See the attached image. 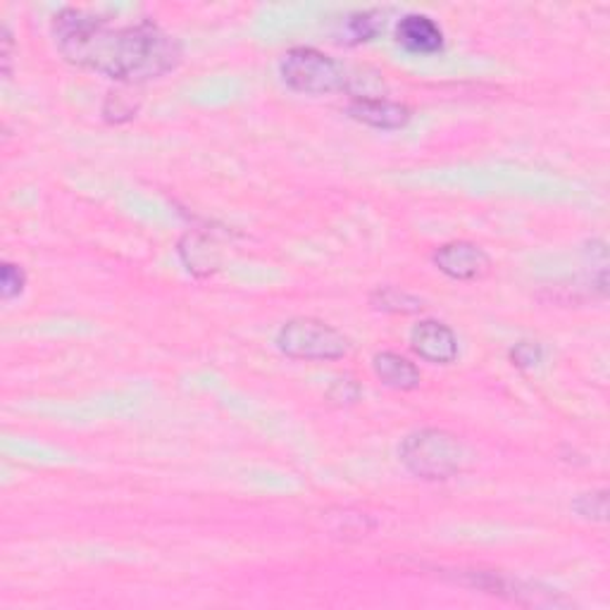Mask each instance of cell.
Here are the masks:
<instances>
[{"label": "cell", "mask_w": 610, "mask_h": 610, "mask_svg": "<svg viewBox=\"0 0 610 610\" xmlns=\"http://www.w3.org/2000/svg\"><path fill=\"white\" fill-rule=\"evenodd\" d=\"M370 303L377 311L385 313H399V315H413L422 311V301L413 294L403 292L399 286H379L372 292Z\"/></svg>", "instance_id": "10"}, {"label": "cell", "mask_w": 610, "mask_h": 610, "mask_svg": "<svg viewBox=\"0 0 610 610\" xmlns=\"http://www.w3.org/2000/svg\"><path fill=\"white\" fill-rule=\"evenodd\" d=\"M381 29H385V14L379 10H360L346 18L344 36L348 43H365L372 41Z\"/></svg>", "instance_id": "11"}, {"label": "cell", "mask_w": 610, "mask_h": 610, "mask_svg": "<svg viewBox=\"0 0 610 610\" xmlns=\"http://www.w3.org/2000/svg\"><path fill=\"white\" fill-rule=\"evenodd\" d=\"M432 263L439 272L455 282L484 280L492 272V257L477 243L451 241L439 246L432 255Z\"/></svg>", "instance_id": "5"}, {"label": "cell", "mask_w": 610, "mask_h": 610, "mask_svg": "<svg viewBox=\"0 0 610 610\" xmlns=\"http://www.w3.org/2000/svg\"><path fill=\"white\" fill-rule=\"evenodd\" d=\"M410 346L432 365H451L458 358V339L449 325L437 319H422L410 332Z\"/></svg>", "instance_id": "6"}, {"label": "cell", "mask_w": 610, "mask_h": 610, "mask_svg": "<svg viewBox=\"0 0 610 610\" xmlns=\"http://www.w3.org/2000/svg\"><path fill=\"white\" fill-rule=\"evenodd\" d=\"M280 74L288 88L305 96L341 94V91H350V80H354L339 60L317 49H308V45L284 53L280 60Z\"/></svg>", "instance_id": "3"}, {"label": "cell", "mask_w": 610, "mask_h": 610, "mask_svg": "<svg viewBox=\"0 0 610 610\" xmlns=\"http://www.w3.org/2000/svg\"><path fill=\"white\" fill-rule=\"evenodd\" d=\"M372 370L381 385L396 391H413L420 387L422 375L416 368V362L393 354V350H381L372 358Z\"/></svg>", "instance_id": "9"}, {"label": "cell", "mask_w": 610, "mask_h": 610, "mask_svg": "<svg viewBox=\"0 0 610 610\" xmlns=\"http://www.w3.org/2000/svg\"><path fill=\"white\" fill-rule=\"evenodd\" d=\"M541 358H544V350L539 344H534V341H517L511 348V362L515 365V368L529 370V368H534V365H539Z\"/></svg>", "instance_id": "14"}, {"label": "cell", "mask_w": 610, "mask_h": 610, "mask_svg": "<svg viewBox=\"0 0 610 610\" xmlns=\"http://www.w3.org/2000/svg\"><path fill=\"white\" fill-rule=\"evenodd\" d=\"M277 348L294 360H339L348 354V339L323 319L294 317L277 332Z\"/></svg>", "instance_id": "4"}, {"label": "cell", "mask_w": 610, "mask_h": 610, "mask_svg": "<svg viewBox=\"0 0 610 610\" xmlns=\"http://www.w3.org/2000/svg\"><path fill=\"white\" fill-rule=\"evenodd\" d=\"M27 286V274L20 265L14 263H3L0 267V292H3L6 301H12L14 296H20Z\"/></svg>", "instance_id": "13"}, {"label": "cell", "mask_w": 610, "mask_h": 610, "mask_svg": "<svg viewBox=\"0 0 610 610\" xmlns=\"http://www.w3.org/2000/svg\"><path fill=\"white\" fill-rule=\"evenodd\" d=\"M399 455L410 475L424 482L451 480L467 463L463 441L444 430H420L408 434L399 446Z\"/></svg>", "instance_id": "2"}, {"label": "cell", "mask_w": 610, "mask_h": 610, "mask_svg": "<svg viewBox=\"0 0 610 610\" xmlns=\"http://www.w3.org/2000/svg\"><path fill=\"white\" fill-rule=\"evenodd\" d=\"M53 39L70 65L122 84H141L175 72L185 57L177 36L152 22L119 24L84 8H63L53 18Z\"/></svg>", "instance_id": "1"}, {"label": "cell", "mask_w": 610, "mask_h": 610, "mask_svg": "<svg viewBox=\"0 0 610 610\" xmlns=\"http://www.w3.org/2000/svg\"><path fill=\"white\" fill-rule=\"evenodd\" d=\"M12 72V36H10V29L6 27L3 29V74L10 76Z\"/></svg>", "instance_id": "16"}, {"label": "cell", "mask_w": 610, "mask_h": 610, "mask_svg": "<svg viewBox=\"0 0 610 610\" xmlns=\"http://www.w3.org/2000/svg\"><path fill=\"white\" fill-rule=\"evenodd\" d=\"M396 41H399L408 53L416 55H434L444 49V32L441 27L420 12L403 14L396 24Z\"/></svg>", "instance_id": "8"}, {"label": "cell", "mask_w": 610, "mask_h": 610, "mask_svg": "<svg viewBox=\"0 0 610 610\" xmlns=\"http://www.w3.org/2000/svg\"><path fill=\"white\" fill-rule=\"evenodd\" d=\"M346 113L362 122V125L385 132L401 129L408 125L410 117H413V113H410L406 105L379 96H354L346 105Z\"/></svg>", "instance_id": "7"}, {"label": "cell", "mask_w": 610, "mask_h": 610, "mask_svg": "<svg viewBox=\"0 0 610 610\" xmlns=\"http://www.w3.org/2000/svg\"><path fill=\"white\" fill-rule=\"evenodd\" d=\"M572 508L579 517H585L589 523H606L608 515V494L601 492H587L579 494L572 503Z\"/></svg>", "instance_id": "12"}, {"label": "cell", "mask_w": 610, "mask_h": 610, "mask_svg": "<svg viewBox=\"0 0 610 610\" xmlns=\"http://www.w3.org/2000/svg\"><path fill=\"white\" fill-rule=\"evenodd\" d=\"M360 385L356 379H337L334 381V387L329 389V399L332 401H337L339 406H350V403H356L360 399Z\"/></svg>", "instance_id": "15"}]
</instances>
